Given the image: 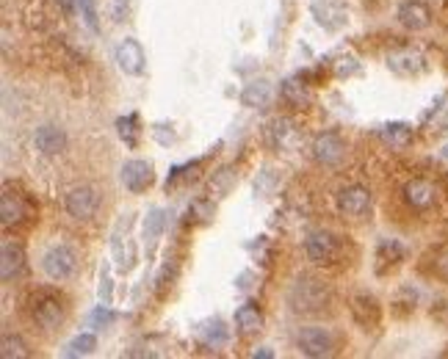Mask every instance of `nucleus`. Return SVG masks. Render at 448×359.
Masks as SVG:
<instances>
[{"label": "nucleus", "mask_w": 448, "mask_h": 359, "mask_svg": "<svg viewBox=\"0 0 448 359\" xmlns=\"http://www.w3.org/2000/svg\"><path fill=\"white\" fill-rule=\"evenodd\" d=\"M67 312H70L67 298L53 287H39L28 298V315H31L33 326L42 329L45 335L59 332L64 326V321H67Z\"/></svg>", "instance_id": "nucleus-1"}, {"label": "nucleus", "mask_w": 448, "mask_h": 359, "mask_svg": "<svg viewBox=\"0 0 448 359\" xmlns=\"http://www.w3.org/2000/svg\"><path fill=\"white\" fill-rule=\"evenodd\" d=\"M288 304L297 315H324L332 304V287L315 277L301 274L297 282L291 285Z\"/></svg>", "instance_id": "nucleus-2"}, {"label": "nucleus", "mask_w": 448, "mask_h": 359, "mask_svg": "<svg viewBox=\"0 0 448 359\" xmlns=\"http://www.w3.org/2000/svg\"><path fill=\"white\" fill-rule=\"evenodd\" d=\"M36 215V208L31 202V197L14 185H6L3 188V197H0V221H3V229H20L25 224H31Z\"/></svg>", "instance_id": "nucleus-3"}, {"label": "nucleus", "mask_w": 448, "mask_h": 359, "mask_svg": "<svg viewBox=\"0 0 448 359\" xmlns=\"http://www.w3.org/2000/svg\"><path fill=\"white\" fill-rule=\"evenodd\" d=\"M304 254L315 266H338L343 257V240H341V235L327 232V229L310 232L304 240Z\"/></svg>", "instance_id": "nucleus-4"}, {"label": "nucleus", "mask_w": 448, "mask_h": 359, "mask_svg": "<svg viewBox=\"0 0 448 359\" xmlns=\"http://www.w3.org/2000/svg\"><path fill=\"white\" fill-rule=\"evenodd\" d=\"M42 268H45V274H47L53 282H64V280L73 277L75 268H77V254H75L73 246L56 243V246H50V249L45 252Z\"/></svg>", "instance_id": "nucleus-5"}, {"label": "nucleus", "mask_w": 448, "mask_h": 359, "mask_svg": "<svg viewBox=\"0 0 448 359\" xmlns=\"http://www.w3.org/2000/svg\"><path fill=\"white\" fill-rule=\"evenodd\" d=\"M368 211H371V191L366 185L352 183V185L341 188V194H338V213L343 215V218L360 221V218L368 215Z\"/></svg>", "instance_id": "nucleus-6"}, {"label": "nucleus", "mask_w": 448, "mask_h": 359, "mask_svg": "<svg viewBox=\"0 0 448 359\" xmlns=\"http://www.w3.org/2000/svg\"><path fill=\"white\" fill-rule=\"evenodd\" d=\"M64 208L75 221H89V218H94L97 208H100V194L91 185H75L64 199Z\"/></svg>", "instance_id": "nucleus-7"}, {"label": "nucleus", "mask_w": 448, "mask_h": 359, "mask_svg": "<svg viewBox=\"0 0 448 359\" xmlns=\"http://www.w3.org/2000/svg\"><path fill=\"white\" fill-rule=\"evenodd\" d=\"M297 349L304 354V357H329L332 354V349H335V343H332V335L327 332V329H321V326H307V329H301L297 335Z\"/></svg>", "instance_id": "nucleus-8"}, {"label": "nucleus", "mask_w": 448, "mask_h": 359, "mask_svg": "<svg viewBox=\"0 0 448 359\" xmlns=\"http://www.w3.org/2000/svg\"><path fill=\"white\" fill-rule=\"evenodd\" d=\"M404 202L415 211V213H426L435 202H438V188H435V183L432 180H426V177H412L407 185H404Z\"/></svg>", "instance_id": "nucleus-9"}, {"label": "nucleus", "mask_w": 448, "mask_h": 359, "mask_svg": "<svg viewBox=\"0 0 448 359\" xmlns=\"http://www.w3.org/2000/svg\"><path fill=\"white\" fill-rule=\"evenodd\" d=\"M349 312L363 329H376L379 321H382V307L371 293H354L349 298Z\"/></svg>", "instance_id": "nucleus-10"}, {"label": "nucleus", "mask_w": 448, "mask_h": 359, "mask_svg": "<svg viewBox=\"0 0 448 359\" xmlns=\"http://www.w3.org/2000/svg\"><path fill=\"white\" fill-rule=\"evenodd\" d=\"M155 180V171H152V163L142 160V158H133L122 166V185L130 191V194H142L147 191Z\"/></svg>", "instance_id": "nucleus-11"}, {"label": "nucleus", "mask_w": 448, "mask_h": 359, "mask_svg": "<svg viewBox=\"0 0 448 359\" xmlns=\"http://www.w3.org/2000/svg\"><path fill=\"white\" fill-rule=\"evenodd\" d=\"M313 155L321 166H338L346 155V144L338 133H324L313 142Z\"/></svg>", "instance_id": "nucleus-12"}, {"label": "nucleus", "mask_w": 448, "mask_h": 359, "mask_svg": "<svg viewBox=\"0 0 448 359\" xmlns=\"http://www.w3.org/2000/svg\"><path fill=\"white\" fill-rule=\"evenodd\" d=\"M25 268V249L20 240H11L6 238L3 240V263H0V274H3V282H11L22 274Z\"/></svg>", "instance_id": "nucleus-13"}, {"label": "nucleus", "mask_w": 448, "mask_h": 359, "mask_svg": "<svg viewBox=\"0 0 448 359\" xmlns=\"http://www.w3.org/2000/svg\"><path fill=\"white\" fill-rule=\"evenodd\" d=\"M398 22H401L407 31H424V28L432 22V8H429L424 0H407V3H401V8H398Z\"/></svg>", "instance_id": "nucleus-14"}, {"label": "nucleus", "mask_w": 448, "mask_h": 359, "mask_svg": "<svg viewBox=\"0 0 448 359\" xmlns=\"http://www.w3.org/2000/svg\"><path fill=\"white\" fill-rule=\"evenodd\" d=\"M117 64L128 75H142L144 72V50H142V45L133 42V39H125L117 47Z\"/></svg>", "instance_id": "nucleus-15"}, {"label": "nucleus", "mask_w": 448, "mask_h": 359, "mask_svg": "<svg viewBox=\"0 0 448 359\" xmlns=\"http://www.w3.org/2000/svg\"><path fill=\"white\" fill-rule=\"evenodd\" d=\"M33 144H36V149H39L42 155H59V152L67 146V136H64V130H59L56 125H42V128H36V133H33Z\"/></svg>", "instance_id": "nucleus-16"}, {"label": "nucleus", "mask_w": 448, "mask_h": 359, "mask_svg": "<svg viewBox=\"0 0 448 359\" xmlns=\"http://www.w3.org/2000/svg\"><path fill=\"white\" fill-rule=\"evenodd\" d=\"M235 326H238L241 335H255V332H260V329H263V312H260V307H257L255 301L241 304V307L235 310Z\"/></svg>", "instance_id": "nucleus-17"}, {"label": "nucleus", "mask_w": 448, "mask_h": 359, "mask_svg": "<svg viewBox=\"0 0 448 359\" xmlns=\"http://www.w3.org/2000/svg\"><path fill=\"white\" fill-rule=\"evenodd\" d=\"M404 260V246L398 240H382L376 252V274H387Z\"/></svg>", "instance_id": "nucleus-18"}, {"label": "nucleus", "mask_w": 448, "mask_h": 359, "mask_svg": "<svg viewBox=\"0 0 448 359\" xmlns=\"http://www.w3.org/2000/svg\"><path fill=\"white\" fill-rule=\"evenodd\" d=\"M387 64L396 75H418L424 70V56L415 50H398L396 56H390Z\"/></svg>", "instance_id": "nucleus-19"}, {"label": "nucleus", "mask_w": 448, "mask_h": 359, "mask_svg": "<svg viewBox=\"0 0 448 359\" xmlns=\"http://www.w3.org/2000/svg\"><path fill=\"white\" fill-rule=\"evenodd\" d=\"M379 136H382V142L390 144L393 149H404L407 144L412 142V128L404 125V122H393V125H384L379 130Z\"/></svg>", "instance_id": "nucleus-20"}, {"label": "nucleus", "mask_w": 448, "mask_h": 359, "mask_svg": "<svg viewBox=\"0 0 448 359\" xmlns=\"http://www.w3.org/2000/svg\"><path fill=\"white\" fill-rule=\"evenodd\" d=\"M3 359H22V357H31V351H28V346L22 343V337L20 335H11V332H6L3 335Z\"/></svg>", "instance_id": "nucleus-21"}, {"label": "nucleus", "mask_w": 448, "mask_h": 359, "mask_svg": "<svg viewBox=\"0 0 448 359\" xmlns=\"http://www.w3.org/2000/svg\"><path fill=\"white\" fill-rule=\"evenodd\" d=\"M283 100L288 102V105H304L307 100H310V94H307V89H304V83H299V77H291V80H285V86H283Z\"/></svg>", "instance_id": "nucleus-22"}, {"label": "nucleus", "mask_w": 448, "mask_h": 359, "mask_svg": "<svg viewBox=\"0 0 448 359\" xmlns=\"http://www.w3.org/2000/svg\"><path fill=\"white\" fill-rule=\"evenodd\" d=\"M94 349H97L94 335H77V337H73V340L67 343L64 354H67V357H86V354H91Z\"/></svg>", "instance_id": "nucleus-23"}, {"label": "nucleus", "mask_w": 448, "mask_h": 359, "mask_svg": "<svg viewBox=\"0 0 448 359\" xmlns=\"http://www.w3.org/2000/svg\"><path fill=\"white\" fill-rule=\"evenodd\" d=\"M202 337H205L208 346H224L227 343V326L222 321H211V323L202 326Z\"/></svg>", "instance_id": "nucleus-24"}, {"label": "nucleus", "mask_w": 448, "mask_h": 359, "mask_svg": "<svg viewBox=\"0 0 448 359\" xmlns=\"http://www.w3.org/2000/svg\"><path fill=\"white\" fill-rule=\"evenodd\" d=\"M136 125H139V116H136V114L119 119V136L130 144V146H136V142H139V128H136Z\"/></svg>", "instance_id": "nucleus-25"}, {"label": "nucleus", "mask_w": 448, "mask_h": 359, "mask_svg": "<svg viewBox=\"0 0 448 359\" xmlns=\"http://www.w3.org/2000/svg\"><path fill=\"white\" fill-rule=\"evenodd\" d=\"M432 274L438 277V280H443V282H448V246H443V249H438L435 254H432Z\"/></svg>", "instance_id": "nucleus-26"}, {"label": "nucleus", "mask_w": 448, "mask_h": 359, "mask_svg": "<svg viewBox=\"0 0 448 359\" xmlns=\"http://www.w3.org/2000/svg\"><path fill=\"white\" fill-rule=\"evenodd\" d=\"M244 102L246 105H263V102H269V86L266 83H252L246 91H244Z\"/></svg>", "instance_id": "nucleus-27"}, {"label": "nucleus", "mask_w": 448, "mask_h": 359, "mask_svg": "<svg viewBox=\"0 0 448 359\" xmlns=\"http://www.w3.org/2000/svg\"><path fill=\"white\" fill-rule=\"evenodd\" d=\"M160 232H163V213H160V211H152V213L147 215V224H144V235H147L149 240H155Z\"/></svg>", "instance_id": "nucleus-28"}, {"label": "nucleus", "mask_w": 448, "mask_h": 359, "mask_svg": "<svg viewBox=\"0 0 448 359\" xmlns=\"http://www.w3.org/2000/svg\"><path fill=\"white\" fill-rule=\"evenodd\" d=\"M80 3V14H83V22L97 33L100 31V25H97V8H94V3L91 0H77Z\"/></svg>", "instance_id": "nucleus-29"}, {"label": "nucleus", "mask_w": 448, "mask_h": 359, "mask_svg": "<svg viewBox=\"0 0 448 359\" xmlns=\"http://www.w3.org/2000/svg\"><path fill=\"white\" fill-rule=\"evenodd\" d=\"M91 321H94V323H111V321H114V312H111V310H103V307H100V310H94Z\"/></svg>", "instance_id": "nucleus-30"}, {"label": "nucleus", "mask_w": 448, "mask_h": 359, "mask_svg": "<svg viewBox=\"0 0 448 359\" xmlns=\"http://www.w3.org/2000/svg\"><path fill=\"white\" fill-rule=\"evenodd\" d=\"M125 11H128V0H114V8H111V17H114L117 22H122V17H125Z\"/></svg>", "instance_id": "nucleus-31"}]
</instances>
